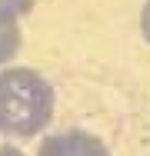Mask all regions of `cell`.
I'll list each match as a JSON object with an SVG mask.
<instances>
[{"label": "cell", "instance_id": "277c9868", "mask_svg": "<svg viewBox=\"0 0 150 156\" xmlns=\"http://www.w3.org/2000/svg\"><path fill=\"white\" fill-rule=\"evenodd\" d=\"M33 3H37V0H0V17L17 20V17H24V13L33 10Z\"/></svg>", "mask_w": 150, "mask_h": 156}, {"label": "cell", "instance_id": "6da1fadb", "mask_svg": "<svg viewBox=\"0 0 150 156\" xmlns=\"http://www.w3.org/2000/svg\"><path fill=\"white\" fill-rule=\"evenodd\" d=\"M54 87L30 66L0 70V133L30 140L54 120Z\"/></svg>", "mask_w": 150, "mask_h": 156}, {"label": "cell", "instance_id": "8992f818", "mask_svg": "<svg viewBox=\"0 0 150 156\" xmlns=\"http://www.w3.org/2000/svg\"><path fill=\"white\" fill-rule=\"evenodd\" d=\"M0 156H24L20 150H13V146H0Z\"/></svg>", "mask_w": 150, "mask_h": 156}, {"label": "cell", "instance_id": "7a4b0ae2", "mask_svg": "<svg viewBox=\"0 0 150 156\" xmlns=\"http://www.w3.org/2000/svg\"><path fill=\"white\" fill-rule=\"evenodd\" d=\"M37 156H110L107 143L87 129H57L43 136Z\"/></svg>", "mask_w": 150, "mask_h": 156}, {"label": "cell", "instance_id": "5b68a950", "mask_svg": "<svg viewBox=\"0 0 150 156\" xmlns=\"http://www.w3.org/2000/svg\"><path fill=\"white\" fill-rule=\"evenodd\" d=\"M140 33H144V40L150 43V0L144 3V10H140Z\"/></svg>", "mask_w": 150, "mask_h": 156}, {"label": "cell", "instance_id": "3957f363", "mask_svg": "<svg viewBox=\"0 0 150 156\" xmlns=\"http://www.w3.org/2000/svg\"><path fill=\"white\" fill-rule=\"evenodd\" d=\"M17 50H20V27H17V20L0 17V66L13 60Z\"/></svg>", "mask_w": 150, "mask_h": 156}]
</instances>
